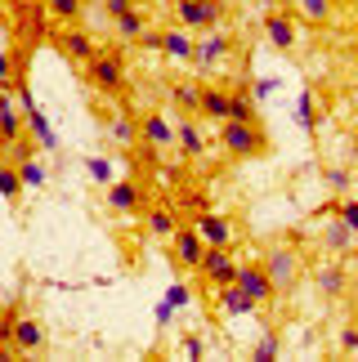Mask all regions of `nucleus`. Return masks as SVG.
Segmentation results:
<instances>
[{
    "instance_id": "obj_31",
    "label": "nucleus",
    "mask_w": 358,
    "mask_h": 362,
    "mask_svg": "<svg viewBox=\"0 0 358 362\" xmlns=\"http://www.w3.org/2000/svg\"><path fill=\"white\" fill-rule=\"evenodd\" d=\"M229 121H260L255 99H251L246 90H233V94H229Z\"/></svg>"
},
{
    "instance_id": "obj_36",
    "label": "nucleus",
    "mask_w": 358,
    "mask_h": 362,
    "mask_svg": "<svg viewBox=\"0 0 358 362\" xmlns=\"http://www.w3.org/2000/svg\"><path fill=\"white\" fill-rule=\"evenodd\" d=\"M251 358H255V362H269V358H278V336H265V340H260L255 349H251Z\"/></svg>"
},
{
    "instance_id": "obj_19",
    "label": "nucleus",
    "mask_w": 358,
    "mask_h": 362,
    "mask_svg": "<svg viewBox=\"0 0 358 362\" xmlns=\"http://www.w3.org/2000/svg\"><path fill=\"white\" fill-rule=\"evenodd\" d=\"M197 117H202V121H229V90L202 86V103H197Z\"/></svg>"
},
{
    "instance_id": "obj_30",
    "label": "nucleus",
    "mask_w": 358,
    "mask_h": 362,
    "mask_svg": "<svg viewBox=\"0 0 358 362\" xmlns=\"http://www.w3.org/2000/svg\"><path fill=\"white\" fill-rule=\"evenodd\" d=\"M13 165H18V175H23V184H27V188H45V184H50V170L32 157V152H27V157H18Z\"/></svg>"
},
{
    "instance_id": "obj_24",
    "label": "nucleus",
    "mask_w": 358,
    "mask_h": 362,
    "mask_svg": "<svg viewBox=\"0 0 358 362\" xmlns=\"http://www.w3.org/2000/svg\"><path fill=\"white\" fill-rule=\"evenodd\" d=\"M323 246L332 250V255H350V250L358 246V238H354V233H350V228L336 219V224H327V233H323Z\"/></svg>"
},
{
    "instance_id": "obj_1",
    "label": "nucleus",
    "mask_w": 358,
    "mask_h": 362,
    "mask_svg": "<svg viewBox=\"0 0 358 362\" xmlns=\"http://www.w3.org/2000/svg\"><path fill=\"white\" fill-rule=\"evenodd\" d=\"M219 148H224V157L246 161V157H265L269 139L260 130V121H219Z\"/></svg>"
},
{
    "instance_id": "obj_11",
    "label": "nucleus",
    "mask_w": 358,
    "mask_h": 362,
    "mask_svg": "<svg viewBox=\"0 0 358 362\" xmlns=\"http://www.w3.org/2000/svg\"><path fill=\"white\" fill-rule=\"evenodd\" d=\"M139 139H144V148H153V152H171L175 148V121L166 112H144L139 117Z\"/></svg>"
},
{
    "instance_id": "obj_18",
    "label": "nucleus",
    "mask_w": 358,
    "mask_h": 362,
    "mask_svg": "<svg viewBox=\"0 0 358 362\" xmlns=\"http://www.w3.org/2000/svg\"><path fill=\"white\" fill-rule=\"evenodd\" d=\"M215 300H219V309H224L229 317H246V313H255V309H260L251 296H242V291H238V282L215 286Z\"/></svg>"
},
{
    "instance_id": "obj_42",
    "label": "nucleus",
    "mask_w": 358,
    "mask_h": 362,
    "mask_svg": "<svg viewBox=\"0 0 358 362\" xmlns=\"http://www.w3.org/2000/svg\"><path fill=\"white\" fill-rule=\"evenodd\" d=\"M139 45H144V49H161V32H153V27H148V32L139 36Z\"/></svg>"
},
{
    "instance_id": "obj_10",
    "label": "nucleus",
    "mask_w": 358,
    "mask_h": 362,
    "mask_svg": "<svg viewBox=\"0 0 358 362\" xmlns=\"http://www.w3.org/2000/svg\"><path fill=\"white\" fill-rule=\"evenodd\" d=\"M175 148H179V157L184 161H202L206 157V134H202V125H197V112H184L175 121Z\"/></svg>"
},
{
    "instance_id": "obj_9",
    "label": "nucleus",
    "mask_w": 358,
    "mask_h": 362,
    "mask_svg": "<svg viewBox=\"0 0 358 362\" xmlns=\"http://www.w3.org/2000/svg\"><path fill=\"white\" fill-rule=\"evenodd\" d=\"M265 269H269L273 286H278V296H282V291H291L296 277H300V255H296L291 246H273L269 255H265Z\"/></svg>"
},
{
    "instance_id": "obj_2",
    "label": "nucleus",
    "mask_w": 358,
    "mask_h": 362,
    "mask_svg": "<svg viewBox=\"0 0 358 362\" xmlns=\"http://www.w3.org/2000/svg\"><path fill=\"white\" fill-rule=\"evenodd\" d=\"M86 81H90L94 94H121L126 90V59H121L117 49H108V54L99 49L86 63Z\"/></svg>"
},
{
    "instance_id": "obj_15",
    "label": "nucleus",
    "mask_w": 358,
    "mask_h": 362,
    "mask_svg": "<svg viewBox=\"0 0 358 362\" xmlns=\"http://www.w3.org/2000/svg\"><path fill=\"white\" fill-rule=\"evenodd\" d=\"M45 322L32 313H18V322H13V354H40L45 349Z\"/></svg>"
},
{
    "instance_id": "obj_21",
    "label": "nucleus",
    "mask_w": 358,
    "mask_h": 362,
    "mask_svg": "<svg viewBox=\"0 0 358 362\" xmlns=\"http://www.w3.org/2000/svg\"><path fill=\"white\" fill-rule=\"evenodd\" d=\"M291 9H296V18H305V23H313V27H323V23H332L336 0H291Z\"/></svg>"
},
{
    "instance_id": "obj_37",
    "label": "nucleus",
    "mask_w": 358,
    "mask_h": 362,
    "mask_svg": "<svg viewBox=\"0 0 358 362\" xmlns=\"http://www.w3.org/2000/svg\"><path fill=\"white\" fill-rule=\"evenodd\" d=\"M130 9H139V0H103L108 18H121V13H130Z\"/></svg>"
},
{
    "instance_id": "obj_14",
    "label": "nucleus",
    "mask_w": 358,
    "mask_h": 362,
    "mask_svg": "<svg viewBox=\"0 0 358 362\" xmlns=\"http://www.w3.org/2000/svg\"><path fill=\"white\" fill-rule=\"evenodd\" d=\"M192 228L206 238V246H233V242H238V228H233V219L219 215V211H202L197 219H192Z\"/></svg>"
},
{
    "instance_id": "obj_22",
    "label": "nucleus",
    "mask_w": 358,
    "mask_h": 362,
    "mask_svg": "<svg viewBox=\"0 0 358 362\" xmlns=\"http://www.w3.org/2000/svg\"><path fill=\"white\" fill-rule=\"evenodd\" d=\"M345 286H350V277H345L340 264H323V269H318V291H323L327 300H340V296H345Z\"/></svg>"
},
{
    "instance_id": "obj_20",
    "label": "nucleus",
    "mask_w": 358,
    "mask_h": 362,
    "mask_svg": "<svg viewBox=\"0 0 358 362\" xmlns=\"http://www.w3.org/2000/svg\"><path fill=\"white\" fill-rule=\"evenodd\" d=\"M144 224L153 238H175V228H179V215H175V206H148V215H144Z\"/></svg>"
},
{
    "instance_id": "obj_38",
    "label": "nucleus",
    "mask_w": 358,
    "mask_h": 362,
    "mask_svg": "<svg viewBox=\"0 0 358 362\" xmlns=\"http://www.w3.org/2000/svg\"><path fill=\"white\" fill-rule=\"evenodd\" d=\"M13 322H18V313L0 317V344H5V349H13Z\"/></svg>"
},
{
    "instance_id": "obj_16",
    "label": "nucleus",
    "mask_w": 358,
    "mask_h": 362,
    "mask_svg": "<svg viewBox=\"0 0 358 362\" xmlns=\"http://www.w3.org/2000/svg\"><path fill=\"white\" fill-rule=\"evenodd\" d=\"M23 125H27V117H23L18 99H13V94H5V90H0V144H5V148L23 144Z\"/></svg>"
},
{
    "instance_id": "obj_23",
    "label": "nucleus",
    "mask_w": 358,
    "mask_h": 362,
    "mask_svg": "<svg viewBox=\"0 0 358 362\" xmlns=\"http://www.w3.org/2000/svg\"><path fill=\"white\" fill-rule=\"evenodd\" d=\"M112 27H117V36H121V40H130V45H139V36L148 32L144 5H139V9H130V13H121V18H112Z\"/></svg>"
},
{
    "instance_id": "obj_39",
    "label": "nucleus",
    "mask_w": 358,
    "mask_h": 362,
    "mask_svg": "<svg viewBox=\"0 0 358 362\" xmlns=\"http://www.w3.org/2000/svg\"><path fill=\"white\" fill-rule=\"evenodd\" d=\"M323 179H327V188H332V192H345L350 188V170H327Z\"/></svg>"
},
{
    "instance_id": "obj_41",
    "label": "nucleus",
    "mask_w": 358,
    "mask_h": 362,
    "mask_svg": "<svg viewBox=\"0 0 358 362\" xmlns=\"http://www.w3.org/2000/svg\"><path fill=\"white\" fill-rule=\"evenodd\" d=\"M340 349H345V354H358V327H354V322L340 331Z\"/></svg>"
},
{
    "instance_id": "obj_34",
    "label": "nucleus",
    "mask_w": 358,
    "mask_h": 362,
    "mask_svg": "<svg viewBox=\"0 0 358 362\" xmlns=\"http://www.w3.org/2000/svg\"><path fill=\"white\" fill-rule=\"evenodd\" d=\"M86 170H90V179H94V184H112V179H117V170H112V161H103V157H90L86 161Z\"/></svg>"
},
{
    "instance_id": "obj_8",
    "label": "nucleus",
    "mask_w": 358,
    "mask_h": 362,
    "mask_svg": "<svg viewBox=\"0 0 358 362\" xmlns=\"http://www.w3.org/2000/svg\"><path fill=\"white\" fill-rule=\"evenodd\" d=\"M171 250H175V264H179V269H192V273H197L202 269V255H206V238L192 224H179L175 238H171Z\"/></svg>"
},
{
    "instance_id": "obj_5",
    "label": "nucleus",
    "mask_w": 358,
    "mask_h": 362,
    "mask_svg": "<svg viewBox=\"0 0 358 362\" xmlns=\"http://www.w3.org/2000/svg\"><path fill=\"white\" fill-rule=\"evenodd\" d=\"M54 45H59V54H63L67 63H81V67H86L94 54H99L94 36L86 32V27H76V23H63V32H54Z\"/></svg>"
},
{
    "instance_id": "obj_35",
    "label": "nucleus",
    "mask_w": 358,
    "mask_h": 362,
    "mask_svg": "<svg viewBox=\"0 0 358 362\" xmlns=\"http://www.w3.org/2000/svg\"><path fill=\"white\" fill-rule=\"evenodd\" d=\"M336 219L358 238V197H345V202H340V206H336Z\"/></svg>"
},
{
    "instance_id": "obj_44",
    "label": "nucleus",
    "mask_w": 358,
    "mask_h": 362,
    "mask_svg": "<svg viewBox=\"0 0 358 362\" xmlns=\"http://www.w3.org/2000/svg\"><path fill=\"white\" fill-rule=\"evenodd\" d=\"M350 255H354V259H350V264H354V269H358V246H354V250H350Z\"/></svg>"
},
{
    "instance_id": "obj_43",
    "label": "nucleus",
    "mask_w": 358,
    "mask_h": 362,
    "mask_svg": "<svg viewBox=\"0 0 358 362\" xmlns=\"http://www.w3.org/2000/svg\"><path fill=\"white\" fill-rule=\"evenodd\" d=\"M184 358H202V340H197V336L184 340Z\"/></svg>"
},
{
    "instance_id": "obj_45",
    "label": "nucleus",
    "mask_w": 358,
    "mask_h": 362,
    "mask_svg": "<svg viewBox=\"0 0 358 362\" xmlns=\"http://www.w3.org/2000/svg\"><path fill=\"white\" fill-rule=\"evenodd\" d=\"M5 358H9V354H5V344H0V362H5Z\"/></svg>"
},
{
    "instance_id": "obj_12",
    "label": "nucleus",
    "mask_w": 358,
    "mask_h": 362,
    "mask_svg": "<svg viewBox=\"0 0 358 362\" xmlns=\"http://www.w3.org/2000/svg\"><path fill=\"white\" fill-rule=\"evenodd\" d=\"M265 40L278 54H291L296 45H300V32H296V18L291 13H282V9H273V13H265Z\"/></svg>"
},
{
    "instance_id": "obj_32",
    "label": "nucleus",
    "mask_w": 358,
    "mask_h": 362,
    "mask_svg": "<svg viewBox=\"0 0 358 362\" xmlns=\"http://www.w3.org/2000/svg\"><path fill=\"white\" fill-rule=\"evenodd\" d=\"M23 81V67H18V59H13L9 49H0V90L5 94H13V86Z\"/></svg>"
},
{
    "instance_id": "obj_6",
    "label": "nucleus",
    "mask_w": 358,
    "mask_h": 362,
    "mask_svg": "<svg viewBox=\"0 0 358 362\" xmlns=\"http://www.w3.org/2000/svg\"><path fill=\"white\" fill-rule=\"evenodd\" d=\"M238 269H242V264L233 259V246H206L197 273H202L211 286H229V282H238Z\"/></svg>"
},
{
    "instance_id": "obj_33",
    "label": "nucleus",
    "mask_w": 358,
    "mask_h": 362,
    "mask_svg": "<svg viewBox=\"0 0 358 362\" xmlns=\"http://www.w3.org/2000/svg\"><path fill=\"white\" fill-rule=\"evenodd\" d=\"M296 121L305 125V130H313V125H318V103H313V90L300 94V103H296Z\"/></svg>"
},
{
    "instance_id": "obj_40",
    "label": "nucleus",
    "mask_w": 358,
    "mask_h": 362,
    "mask_svg": "<svg viewBox=\"0 0 358 362\" xmlns=\"http://www.w3.org/2000/svg\"><path fill=\"white\" fill-rule=\"evenodd\" d=\"M188 300H192V296H188V286H184V282H175V286L166 291V304H171V309H175V304H179V309H184Z\"/></svg>"
},
{
    "instance_id": "obj_4",
    "label": "nucleus",
    "mask_w": 358,
    "mask_h": 362,
    "mask_svg": "<svg viewBox=\"0 0 358 362\" xmlns=\"http://www.w3.org/2000/svg\"><path fill=\"white\" fill-rule=\"evenodd\" d=\"M233 54V36L224 32V27H211V32H202L197 49H192V67L197 72H215V67H224Z\"/></svg>"
},
{
    "instance_id": "obj_46",
    "label": "nucleus",
    "mask_w": 358,
    "mask_h": 362,
    "mask_svg": "<svg viewBox=\"0 0 358 362\" xmlns=\"http://www.w3.org/2000/svg\"><path fill=\"white\" fill-rule=\"evenodd\" d=\"M354 327H358V309H354Z\"/></svg>"
},
{
    "instance_id": "obj_25",
    "label": "nucleus",
    "mask_w": 358,
    "mask_h": 362,
    "mask_svg": "<svg viewBox=\"0 0 358 362\" xmlns=\"http://www.w3.org/2000/svg\"><path fill=\"white\" fill-rule=\"evenodd\" d=\"M171 103L179 107V112H197L202 86H197V81H175V86H171Z\"/></svg>"
},
{
    "instance_id": "obj_26",
    "label": "nucleus",
    "mask_w": 358,
    "mask_h": 362,
    "mask_svg": "<svg viewBox=\"0 0 358 362\" xmlns=\"http://www.w3.org/2000/svg\"><path fill=\"white\" fill-rule=\"evenodd\" d=\"M108 139L121 144V148H130L134 139H139V121L134 117H108Z\"/></svg>"
},
{
    "instance_id": "obj_3",
    "label": "nucleus",
    "mask_w": 358,
    "mask_h": 362,
    "mask_svg": "<svg viewBox=\"0 0 358 362\" xmlns=\"http://www.w3.org/2000/svg\"><path fill=\"white\" fill-rule=\"evenodd\" d=\"M224 13H229L224 0H175V18L188 32H211L224 23Z\"/></svg>"
},
{
    "instance_id": "obj_27",
    "label": "nucleus",
    "mask_w": 358,
    "mask_h": 362,
    "mask_svg": "<svg viewBox=\"0 0 358 362\" xmlns=\"http://www.w3.org/2000/svg\"><path fill=\"white\" fill-rule=\"evenodd\" d=\"M40 5H45V13L54 23H76L86 13V0H40Z\"/></svg>"
},
{
    "instance_id": "obj_29",
    "label": "nucleus",
    "mask_w": 358,
    "mask_h": 362,
    "mask_svg": "<svg viewBox=\"0 0 358 362\" xmlns=\"http://www.w3.org/2000/svg\"><path fill=\"white\" fill-rule=\"evenodd\" d=\"M27 130L36 134V144L40 148H59V139H54V130H50V121H45V112H40V107H27Z\"/></svg>"
},
{
    "instance_id": "obj_7",
    "label": "nucleus",
    "mask_w": 358,
    "mask_h": 362,
    "mask_svg": "<svg viewBox=\"0 0 358 362\" xmlns=\"http://www.w3.org/2000/svg\"><path fill=\"white\" fill-rule=\"evenodd\" d=\"M238 291H242V296H251L260 309L278 300V286H273V277H269L265 264H242V269H238Z\"/></svg>"
},
{
    "instance_id": "obj_17",
    "label": "nucleus",
    "mask_w": 358,
    "mask_h": 362,
    "mask_svg": "<svg viewBox=\"0 0 358 362\" xmlns=\"http://www.w3.org/2000/svg\"><path fill=\"white\" fill-rule=\"evenodd\" d=\"M192 49H197V40H192L188 27H166V32H161V49L157 54H166L171 63H192Z\"/></svg>"
},
{
    "instance_id": "obj_28",
    "label": "nucleus",
    "mask_w": 358,
    "mask_h": 362,
    "mask_svg": "<svg viewBox=\"0 0 358 362\" xmlns=\"http://www.w3.org/2000/svg\"><path fill=\"white\" fill-rule=\"evenodd\" d=\"M23 175H18V165H13V161H0V197H5V202H18L23 197Z\"/></svg>"
},
{
    "instance_id": "obj_13",
    "label": "nucleus",
    "mask_w": 358,
    "mask_h": 362,
    "mask_svg": "<svg viewBox=\"0 0 358 362\" xmlns=\"http://www.w3.org/2000/svg\"><path fill=\"white\" fill-rule=\"evenodd\" d=\"M108 211L112 215H139L144 211V184H134V179H112V184H108Z\"/></svg>"
}]
</instances>
